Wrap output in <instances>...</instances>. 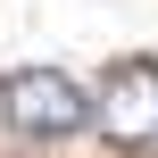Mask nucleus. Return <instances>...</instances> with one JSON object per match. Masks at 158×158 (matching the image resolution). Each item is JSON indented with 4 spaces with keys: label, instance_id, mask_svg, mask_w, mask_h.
<instances>
[{
    "label": "nucleus",
    "instance_id": "nucleus-2",
    "mask_svg": "<svg viewBox=\"0 0 158 158\" xmlns=\"http://www.w3.org/2000/svg\"><path fill=\"white\" fill-rule=\"evenodd\" d=\"M92 117H100V133H108V142H125V150H142V142H158V67H150V58L117 67V75L100 83Z\"/></svg>",
    "mask_w": 158,
    "mask_h": 158
},
{
    "label": "nucleus",
    "instance_id": "nucleus-1",
    "mask_svg": "<svg viewBox=\"0 0 158 158\" xmlns=\"http://www.w3.org/2000/svg\"><path fill=\"white\" fill-rule=\"evenodd\" d=\"M0 108H8V125H17L25 142H58V133L92 125V100H83L75 75H58V67H25V75H8Z\"/></svg>",
    "mask_w": 158,
    "mask_h": 158
}]
</instances>
